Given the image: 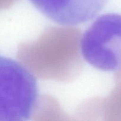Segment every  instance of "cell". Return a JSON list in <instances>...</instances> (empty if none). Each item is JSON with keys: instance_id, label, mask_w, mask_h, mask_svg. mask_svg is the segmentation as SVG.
<instances>
[{"instance_id": "1", "label": "cell", "mask_w": 121, "mask_h": 121, "mask_svg": "<svg viewBox=\"0 0 121 121\" xmlns=\"http://www.w3.org/2000/svg\"><path fill=\"white\" fill-rule=\"evenodd\" d=\"M0 80V121L28 120L39 98L34 76L18 61L1 56Z\"/></svg>"}, {"instance_id": "2", "label": "cell", "mask_w": 121, "mask_h": 121, "mask_svg": "<svg viewBox=\"0 0 121 121\" xmlns=\"http://www.w3.org/2000/svg\"><path fill=\"white\" fill-rule=\"evenodd\" d=\"M82 54L89 64L105 72H121V14H103L83 33Z\"/></svg>"}, {"instance_id": "3", "label": "cell", "mask_w": 121, "mask_h": 121, "mask_svg": "<svg viewBox=\"0 0 121 121\" xmlns=\"http://www.w3.org/2000/svg\"><path fill=\"white\" fill-rule=\"evenodd\" d=\"M46 17L64 26H74L92 20L109 0H29Z\"/></svg>"}]
</instances>
